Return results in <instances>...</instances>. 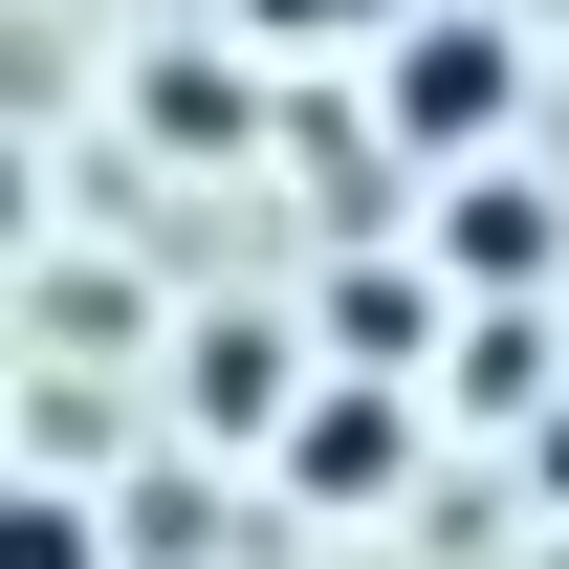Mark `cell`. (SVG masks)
Wrapping results in <instances>:
<instances>
[{"instance_id": "obj_2", "label": "cell", "mask_w": 569, "mask_h": 569, "mask_svg": "<svg viewBox=\"0 0 569 569\" xmlns=\"http://www.w3.org/2000/svg\"><path fill=\"white\" fill-rule=\"evenodd\" d=\"M438 284H460V307H482V284H548V198H526V176H460V198H438Z\"/></svg>"}, {"instance_id": "obj_1", "label": "cell", "mask_w": 569, "mask_h": 569, "mask_svg": "<svg viewBox=\"0 0 569 569\" xmlns=\"http://www.w3.org/2000/svg\"><path fill=\"white\" fill-rule=\"evenodd\" d=\"M503 110H526V44H503V22H395V153H460V176H482Z\"/></svg>"}, {"instance_id": "obj_3", "label": "cell", "mask_w": 569, "mask_h": 569, "mask_svg": "<svg viewBox=\"0 0 569 569\" xmlns=\"http://www.w3.org/2000/svg\"><path fill=\"white\" fill-rule=\"evenodd\" d=\"M395 438H417L395 395H307V417H284V482H307V503H372V482H395Z\"/></svg>"}, {"instance_id": "obj_7", "label": "cell", "mask_w": 569, "mask_h": 569, "mask_svg": "<svg viewBox=\"0 0 569 569\" xmlns=\"http://www.w3.org/2000/svg\"><path fill=\"white\" fill-rule=\"evenodd\" d=\"M548 482H569V417H548Z\"/></svg>"}, {"instance_id": "obj_5", "label": "cell", "mask_w": 569, "mask_h": 569, "mask_svg": "<svg viewBox=\"0 0 569 569\" xmlns=\"http://www.w3.org/2000/svg\"><path fill=\"white\" fill-rule=\"evenodd\" d=\"M395 0H263V44H372Z\"/></svg>"}, {"instance_id": "obj_4", "label": "cell", "mask_w": 569, "mask_h": 569, "mask_svg": "<svg viewBox=\"0 0 569 569\" xmlns=\"http://www.w3.org/2000/svg\"><path fill=\"white\" fill-rule=\"evenodd\" d=\"M0 569H110V526H88L67 482H0Z\"/></svg>"}, {"instance_id": "obj_6", "label": "cell", "mask_w": 569, "mask_h": 569, "mask_svg": "<svg viewBox=\"0 0 569 569\" xmlns=\"http://www.w3.org/2000/svg\"><path fill=\"white\" fill-rule=\"evenodd\" d=\"M0 241H22V153H0Z\"/></svg>"}]
</instances>
